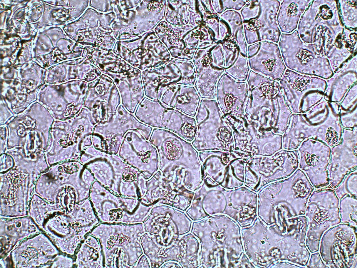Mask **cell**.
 Masks as SVG:
<instances>
[{
    "label": "cell",
    "mask_w": 357,
    "mask_h": 268,
    "mask_svg": "<svg viewBox=\"0 0 357 268\" xmlns=\"http://www.w3.org/2000/svg\"><path fill=\"white\" fill-rule=\"evenodd\" d=\"M326 138L328 142L331 144H334L337 142L338 139L337 134L333 128H328Z\"/></svg>",
    "instance_id": "6da1fadb"
},
{
    "label": "cell",
    "mask_w": 357,
    "mask_h": 268,
    "mask_svg": "<svg viewBox=\"0 0 357 268\" xmlns=\"http://www.w3.org/2000/svg\"><path fill=\"white\" fill-rule=\"evenodd\" d=\"M123 178L125 181L132 182L135 178V174L129 169H126L124 170L123 174Z\"/></svg>",
    "instance_id": "7a4b0ae2"
},
{
    "label": "cell",
    "mask_w": 357,
    "mask_h": 268,
    "mask_svg": "<svg viewBox=\"0 0 357 268\" xmlns=\"http://www.w3.org/2000/svg\"><path fill=\"white\" fill-rule=\"evenodd\" d=\"M321 16L323 19H328L331 18L332 13L329 8L326 6H323L320 9Z\"/></svg>",
    "instance_id": "3957f363"
},
{
    "label": "cell",
    "mask_w": 357,
    "mask_h": 268,
    "mask_svg": "<svg viewBox=\"0 0 357 268\" xmlns=\"http://www.w3.org/2000/svg\"><path fill=\"white\" fill-rule=\"evenodd\" d=\"M235 98L232 95H228L225 98V102L226 106L228 108H231L232 107L235 103Z\"/></svg>",
    "instance_id": "277c9868"
},
{
    "label": "cell",
    "mask_w": 357,
    "mask_h": 268,
    "mask_svg": "<svg viewBox=\"0 0 357 268\" xmlns=\"http://www.w3.org/2000/svg\"><path fill=\"white\" fill-rule=\"evenodd\" d=\"M297 12V6L294 3H291L287 9V12L291 16L295 15Z\"/></svg>",
    "instance_id": "5b68a950"
},
{
    "label": "cell",
    "mask_w": 357,
    "mask_h": 268,
    "mask_svg": "<svg viewBox=\"0 0 357 268\" xmlns=\"http://www.w3.org/2000/svg\"><path fill=\"white\" fill-rule=\"evenodd\" d=\"M110 214L114 217V218L119 219L122 217V212L121 210H117L112 211L110 212Z\"/></svg>",
    "instance_id": "8992f818"
},
{
    "label": "cell",
    "mask_w": 357,
    "mask_h": 268,
    "mask_svg": "<svg viewBox=\"0 0 357 268\" xmlns=\"http://www.w3.org/2000/svg\"><path fill=\"white\" fill-rule=\"evenodd\" d=\"M160 3L157 1H153L151 2L148 6V8L151 11H154L155 9L160 6Z\"/></svg>",
    "instance_id": "52a82bcc"
}]
</instances>
